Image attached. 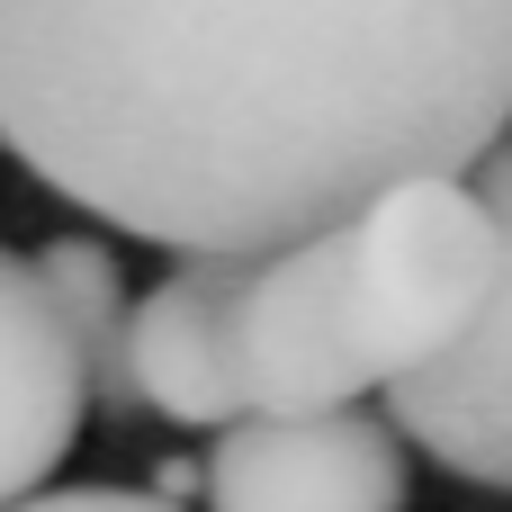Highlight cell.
Wrapping results in <instances>:
<instances>
[{"instance_id": "obj_4", "label": "cell", "mask_w": 512, "mask_h": 512, "mask_svg": "<svg viewBox=\"0 0 512 512\" xmlns=\"http://www.w3.org/2000/svg\"><path fill=\"white\" fill-rule=\"evenodd\" d=\"M207 512H405L414 468L387 414H279L234 423L198 459Z\"/></svg>"}, {"instance_id": "obj_5", "label": "cell", "mask_w": 512, "mask_h": 512, "mask_svg": "<svg viewBox=\"0 0 512 512\" xmlns=\"http://www.w3.org/2000/svg\"><path fill=\"white\" fill-rule=\"evenodd\" d=\"M81 423H90V387H81V351L54 315V288H45L36 252L0 243V512L54 486Z\"/></svg>"}, {"instance_id": "obj_1", "label": "cell", "mask_w": 512, "mask_h": 512, "mask_svg": "<svg viewBox=\"0 0 512 512\" xmlns=\"http://www.w3.org/2000/svg\"><path fill=\"white\" fill-rule=\"evenodd\" d=\"M512 135V0H0V144L99 225L261 261Z\"/></svg>"}, {"instance_id": "obj_2", "label": "cell", "mask_w": 512, "mask_h": 512, "mask_svg": "<svg viewBox=\"0 0 512 512\" xmlns=\"http://www.w3.org/2000/svg\"><path fill=\"white\" fill-rule=\"evenodd\" d=\"M495 288V225L468 180H414L333 234L225 261L234 423L351 414L432 369Z\"/></svg>"}, {"instance_id": "obj_7", "label": "cell", "mask_w": 512, "mask_h": 512, "mask_svg": "<svg viewBox=\"0 0 512 512\" xmlns=\"http://www.w3.org/2000/svg\"><path fill=\"white\" fill-rule=\"evenodd\" d=\"M18 512H171V504H153L135 486H45V495H27Z\"/></svg>"}, {"instance_id": "obj_6", "label": "cell", "mask_w": 512, "mask_h": 512, "mask_svg": "<svg viewBox=\"0 0 512 512\" xmlns=\"http://www.w3.org/2000/svg\"><path fill=\"white\" fill-rule=\"evenodd\" d=\"M36 270H45L54 315H63L72 351H81L90 414L126 423V414H135V387H126V288H117V261H108L99 243L63 234V243H45V252H36Z\"/></svg>"}, {"instance_id": "obj_8", "label": "cell", "mask_w": 512, "mask_h": 512, "mask_svg": "<svg viewBox=\"0 0 512 512\" xmlns=\"http://www.w3.org/2000/svg\"><path fill=\"white\" fill-rule=\"evenodd\" d=\"M189 495H198V459H162V468H153V504H189Z\"/></svg>"}, {"instance_id": "obj_3", "label": "cell", "mask_w": 512, "mask_h": 512, "mask_svg": "<svg viewBox=\"0 0 512 512\" xmlns=\"http://www.w3.org/2000/svg\"><path fill=\"white\" fill-rule=\"evenodd\" d=\"M468 198L495 225V288L432 369L387 387V423H396V441L432 450L450 477L512 495V135L468 171Z\"/></svg>"}]
</instances>
